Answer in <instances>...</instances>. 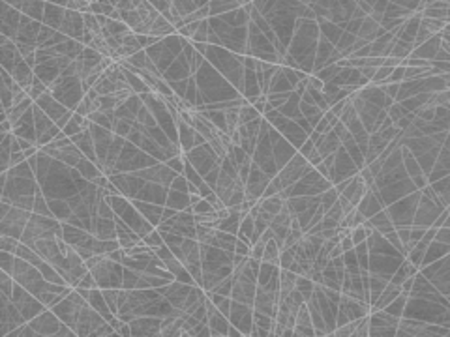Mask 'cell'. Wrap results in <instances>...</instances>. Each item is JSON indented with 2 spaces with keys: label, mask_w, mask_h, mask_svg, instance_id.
Here are the masks:
<instances>
[{
  "label": "cell",
  "mask_w": 450,
  "mask_h": 337,
  "mask_svg": "<svg viewBox=\"0 0 450 337\" xmlns=\"http://www.w3.org/2000/svg\"><path fill=\"white\" fill-rule=\"evenodd\" d=\"M12 302L17 305V309L23 313V316L27 318V320H32L34 316H38L40 313L47 309L43 303H41L40 298H36L30 290H27L23 285L15 281V287H14V294H12Z\"/></svg>",
  "instance_id": "3"
},
{
  "label": "cell",
  "mask_w": 450,
  "mask_h": 337,
  "mask_svg": "<svg viewBox=\"0 0 450 337\" xmlns=\"http://www.w3.org/2000/svg\"><path fill=\"white\" fill-rule=\"evenodd\" d=\"M85 302H87V300L77 292V289H73L64 300H62V302H58L55 307H51V309L55 311V315L60 318L62 322L68 324L69 328L75 331V328H77V320H79V313H81V307ZM75 333H77V331H75Z\"/></svg>",
  "instance_id": "2"
},
{
  "label": "cell",
  "mask_w": 450,
  "mask_h": 337,
  "mask_svg": "<svg viewBox=\"0 0 450 337\" xmlns=\"http://www.w3.org/2000/svg\"><path fill=\"white\" fill-rule=\"evenodd\" d=\"M165 206L173 208V210H186L190 204V193H184V191H178V189H173L169 187V193H167V200H165Z\"/></svg>",
  "instance_id": "16"
},
{
  "label": "cell",
  "mask_w": 450,
  "mask_h": 337,
  "mask_svg": "<svg viewBox=\"0 0 450 337\" xmlns=\"http://www.w3.org/2000/svg\"><path fill=\"white\" fill-rule=\"evenodd\" d=\"M435 236H437V227H428L426 229V233H424L422 240L426 242V244H431V242L435 240Z\"/></svg>",
  "instance_id": "46"
},
{
  "label": "cell",
  "mask_w": 450,
  "mask_h": 337,
  "mask_svg": "<svg viewBox=\"0 0 450 337\" xmlns=\"http://www.w3.org/2000/svg\"><path fill=\"white\" fill-rule=\"evenodd\" d=\"M94 88L100 96H107V94H115L116 90H118V84L113 83L109 77L102 75L100 79H98V83L94 84Z\"/></svg>",
  "instance_id": "23"
},
{
  "label": "cell",
  "mask_w": 450,
  "mask_h": 337,
  "mask_svg": "<svg viewBox=\"0 0 450 337\" xmlns=\"http://www.w3.org/2000/svg\"><path fill=\"white\" fill-rule=\"evenodd\" d=\"M443 227H448V229H450V215H448V217H446V221H444Z\"/></svg>",
  "instance_id": "50"
},
{
  "label": "cell",
  "mask_w": 450,
  "mask_h": 337,
  "mask_svg": "<svg viewBox=\"0 0 450 337\" xmlns=\"http://www.w3.org/2000/svg\"><path fill=\"white\" fill-rule=\"evenodd\" d=\"M340 244H341V248H343V253L349 251V249H355V242L351 240V236H343V238L340 240Z\"/></svg>",
  "instance_id": "47"
},
{
  "label": "cell",
  "mask_w": 450,
  "mask_h": 337,
  "mask_svg": "<svg viewBox=\"0 0 450 337\" xmlns=\"http://www.w3.org/2000/svg\"><path fill=\"white\" fill-rule=\"evenodd\" d=\"M323 156H321V152L317 150V148H315L314 152H312V156H310V158H308V161H310V165H314V167H317L319 165V163H323Z\"/></svg>",
  "instance_id": "45"
},
{
  "label": "cell",
  "mask_w": 450,
  "mask_h": 337,
  "mask_svg": "<svg viewBox=\"0 0 450 337\" xmlns=\"http://www.w3.org/2000/svg\"><path fill=\"white\" fill-rule=\"evenodd\" d=\"M446 2H448V4H450V0H446Z\"/></svg>",
  "instance_id": "51"
},
{
  "label": "cell",
  "mask_w": 450,
  "mask_h": 337,
  "mask_svg": "<svg viewBox=\"0 0 450 337\" xmlns=\"http://www.w3.org/2000/svg\"><path fill=\"white\" fill-rule=\"evenodd\" d=\"M34 122H36V131H38V137L43 135L45 131H49L55 126V120L49 117L45 110L41 109L40 105L34 103Z\"/></svg>",
  "instance_id": "18"
},
{
  "label": "cell",
  "mask_w": 450,
  "mask_h": 337,
  "mask_svg": "<svg viewBox=\"0 0 450 337\" xmlns=\"http://www.w3.org/2000/svg\"><path fill=\"white\" fill-rule=\"evenodd\" d=\"M263 115H261V110L257 109V107H253L252 103H246L240 107L239 110V122L240 126L242 124H250V122H253V120H257V118H261Z\"/></svg>",
  "instance_id": "21"
},
{
  "label": "cell",
  "mask_w": 450,
  "mask_h": 337,
  "mask_svg": "<svg viewBox=\"0 0 450 337\" xmlns=\"http://www.w3.org/2000/svg\"><path fill=\"white\" fill-rule=\"evenodd\" d=\"M280 253H281V249H280V246H278V242L274 240V238H270V240L266 242V246H265L263 261L272 262V264H278V266H280Z\"/></svg>",
  "instance_id": "22"
},
{
  "label": "cell",
  "mask_w": 450,
  "mask_h": 337,
  "mask_svg": "<svg viewBox=\"0 0 450 337\" xmlns=\"http://www.w3.org/2000/svg\"><path fill=\"white\" fill-rule=\"evenodd\" d=\"M131 130H133V122H130V120H122V118H116L115 128H113V133H115V135L128 139Z\"/></svg>",
  "instance_id": "27"
},
{
  "label": "cell",
  "mask_w": 450,
  "mask_h": 337,
  "mask_svg": "<svg viewBox=\"0 0 450 337\" xmlns=\"http://www.w3.org/2000/svg\"><path fill=\"white\" fill-rule=\"evenodd\" d=\"M424 233H426V227H418V225H411V240L413 242H420L424 238Z\"/></svg>",
  "instance_id": "43"
},
{
  "label": "cell",
  "mask_w": 450,
  "mask_h": 337,
  "mask_svg": "<svg viewBox=\"0 0 450 337\" xmlns=\"http://www.w3.org/2000/svg\"><path fill=\"white\" fill-rule=\"evenodd\" d=\"M23 161H27V156H25V152L21 150V152H14L12 154V159H10V169L15 165H19V163H23Z\"/></svg>",
  "instance_id": "44"
},
{
  "label": "cell",
  "mask_w": 450,
  "mask_h": 337,
  "mask_svg": "<svg viewBox=\"0 0 450 337\" xmlns=\"http://www.w3.org/2000/svg\"><path fill=\"white\" fill-rule=\"evenodd\" d=\"M315 148H317V146H315L314 141H312V139H308L306 143H304V145H302V146H300V148H298V152H300V154H302V156H304V158L308 159V158H310V156H312V152H314Z\"/></svg>",
  "instance_id": "42"
},
{
  "label": "cell",
  "mask_w": 450,
  "mask_h": 337,
  "mask_svg": "<svg viewBox=\"0 0 450 337\" xmlns=\"http://www.w3.org/2000/svg\"><path fill=\"white\" fill-rule=\"evenodd\" d=\"M338 199H340V193H338V189L332 186L325 193H321V206L325 208V212H327V210H330V206H332L334 202H338Z\"/></svg>",
  "instance_id": "25"
},
{
  "label": "cell",
  "mask_w": 450,
  "mask_h": 337,
  "mask_svg": "<svg viewBox=\"0 0 450 337\" xmlns=\"http://www.w3.org/2000/svg\"><path fill=\"white\" fill-rule=\"evenodd\" d=\"M293 262H294V249L293 248L281 249V253H280V268L289 270Z\"/></svg>",
  "instance_id": "36"
},
{
  "label": "cell",
  "mask_w": 450,
  "mask_h": 337,
  "mask_svg": "<svg viewBox=\"0 0 450 337\" xmlns=\"http://www.w3.org/2000/svg\"><path fill=\"white\" fill-rule=\"evenodd\" d=\"M392 71H394V68H390V66H379L377 68V71H375V75H373V81L371 83L373 84H385L387 81H389V77L392 75Z\"/></svg>",
  "instance_id": "34"
},
{
  "label": "cell",
  "mask_w": 450,
  "mask_h": 337,
  "mask_svg": "<svg viewBox=\"0 0 450 337\" xmlns=\"http://www.w3.org/2000/svg\"><path fill=\"white\" fill-rule=\"evenodd\" d=\"M250 251H252V246L246 244L244 240H237V246H235V253L237 255H244V257H250Z\"/></svg>",
  "instance_id": "41"
},
{
  "label": "cell",
  "mask_w": 450,
  "mask_h": 337,
  "mask_svg": "<svg viewBox=\"0 0 450 337\" xmlns=\"http://www.w3.org/2000/svg\"><path fill=\"white\" fill-rule=\"evenodd\" d=\"M8 337H40V335H38V331L32 328V324L25 322V324H21V326H17Z\"/></svg>",
  "instance_id": "31"
},
{
  "label": "cell",
  "mask_w": 450,
  "mask_h": 337,
  "mask_svg": "<svg viewBox=\"0 0 450 337\" xmlns=\"http://www.w3.org/2000/svg\"><path fill=\"white\" fill-rule=\"evenodd\" d=\"M341 255H343V248H341V244H336L334 248L330 249L328 257H330V259H338V257H341Z\"/></svg>",
  "instance_id": "48"
},
{
  "label": "cell",
  "mask_w": 450,
  "mask_h": 337,
  "mask_svg": "<svg viewBox=\"0 0 450 337\" xmlns=\"http://www.w3.org/2000/svg\"><path fill=\"white\" fill-rule=\"evenodd\" d=\"M233 285H235V277L229 275V277H225L223 281H219L218 285L212 289V292H218V294H223V296H231ZM208 292H210V290H208Z\"/></svg>",
  "instance_id": "33"
},
{
  "label": "cell",
  "mask_w": 450,
  "mask_h": 337,
  "mask_svg": "<svg viewBox=\"0 0 450 337\" xmlns=\"http://www.w3.org/2000/svg\"><path fill=\"white\" fill-rule=\"evenodd\" d=\"M83 21H85V28L89 32H92V34H100L102 32V25L98 23V17L92 12H85L83 14Z\"/></svg>",
  "instance_id": "28"
},
{
  "label": "cell",
  "mask_w": 450,
  "mask_h": 337,
  "mask_svg": "<svg viewBox=\"0 0 450 337\" xmlns=\"http://www.w3.org/2000/svg\"><path fill=\"white\" fill-rule=\"evenodd\" d=\"M175 32H177L175 25H171L162 14L158 15L156 19H154V23H152V27H150V34L158 36V38H165V36H171L175 34Z\"/></svg>",
  "instance_id": "19"
},
{
  "label": "cell",
  "mask_w": 450,
  "mask_h": 337,
  "mask_svg": "<svg viewBox=\"0 0 450 337\" xmlns=\"http://www.w3.org/2000/svg\"><path fill=\"white\" fill-rule=\"evenodd\" d=\"M87 266L98 279L100 289H122L124 266L122 262L111 261L107 255H94L87 261Z\"/></svg>",
  "instance_id": "1"
},
{
  "label": "cell",
  "mask_w": 450,
  "mask_h": 337,
  "mask_svg": "<svg viewBox=\"0 0 450 337\" xmlns=\"http://www.w3.org/2000/svg\"><path fill=\"white\" fill-rule=\"evenodd\" d=\"M83 158H87V156L79 150V146L75 145V143H71L69 146H64V148H60V152H58V159L64 161V163L69 167H77V163H79Z\"/></svg>",
  "instance_id": "17"
},
{
  "label": "cell",
  "mask_w": 450,
  "mask_h": 337,
  "mask_svg": "<svg viewBox=\"0 0 450 337\" xmlns=\"http://www.w3.org/2000/svg\"><path fill=\"white\" fill-rule=\"evenodd\" d=\"M92 234H96V236L102 238V240H118L115 217H102V215H96L94 231H92Z\"/></svg>",
  "instance_id": "13"
},
{
  "label": "cell",
  "mask_w": 450,
  "mask_h": 337,
  "mask_svg": "<svg viewBox=\"0 0 450 337\" xmlns=\"http://www.w3.org/2000/svg\"><path fill=\"white\" fill-rule=\"evenodd\" d=\"M36 105H40L41 109L45 110V113H47L49 117L53 118V120H60L62 117H64V115H66V113H68V107H66V105H62L60 101H58V99H56L55 96H53V94H51V90H49V92H45V94H43V96H40L38 97V99H36L34 101Z\"/></svg>",
  "instance_id": "11"
},
{
  "label": "cell",
  "mask_w": 450,
  "mask_h": 337,
  "mask_svg": "<svg viewBox=\"0 0 450 337\" xmlns=\"http://www.w3.org/2000/svg\"><path fill=\"white\" fill-rule=\"evenodd\" d=\"M131 202H133V206L143 213L144 217H146L154 227H158V225L162 223L165 206H162V204H154V202H146V200H141V199H131Z\"/></svg>",
  "instance_id": "12"
},
{
  "label": "cell",
  "mask_w": 450,
  "mask_h": 337,
  "mask_svg": "<svg viewBox=\"0 0 450 337\" xmlns=\"http://www.w3.org/2000/svg\"><path fill=\"white\" fill-rule=\"evenodd\" d=\"M25 322H28V320L17 309V305L12 302V298L6 294L0 296V333L8 337L17 326Z\"/></svg>",
  "instance_id": "4"
},
{
  "label": "cell",
  "mask_w": 450,
  "mask_h": 337,
  "mask_svg": "<svg viewBox=\"0 0 450 337\" xmlns=\"http://www.w3.org/2000/svg\"><path fill=\"white\" fill-rule=\"evenodd\" d=\"M143 240L146 242V244H148V246H150V248H152V249H158V248H160V246H164V244H165L164 234L160 233V231H158L156 227L152 229V231H150V233L146 234V236H143Z\"/></svg>",
  "instance_id": "30"
},
{
  "label": "cell",
  "mask_w": 450,
  "mask_h": 337,
  "mask_svg": "<svg viewBox=\"0 0 450 337\" xmlns=\"http://www.w3.org/2000/svg\"><path fill=\"white\" fill-rule=\"evenodd\" d=\"M77 287H85V289H96V287H98V279H96V275L89 270V272H87V274L81 277V281H79V285H77ZM77 287H75V289H77Z\"/></svg>",
  "instance_id": "39"
},
{
  "label": "cell",
  "mask_w": 450,
  "mask_h": 337,
  "mask_svg": "<svg viewBox=\"0 0 450 337\" xmlns=\"http://www.w3.org/2000/svg\"><path fill=\"white\" fill-rule=\"evenodd\" d=\"M409 296H411V292H402L396 300H392V302L385 307V311L390 313V315L398 316V318H402L403 313H405V305H407V302H409Z\"/></svg>",
  "instance_id": "20"
},
{
  "label": "cell",
  "mask_w": 450,
  "mask_h": 337,
  "mask_svg": "<svg viewBox=\"0 0 450 337\" xmlns=\"http://www.w3.org/2000/svg\"><path fill=\"white\" fill-rule=\"evenodd\" d=\"M191 208H193V213H197V215H208V213L216 212V206L208 199H205V197L199 200L197 204H193Z\"/></svg>",
  "instance_id": "32"
},
{
  "label": "cell",
  "mask_w": 450,
  "mask_h": 337,
  "mask_svg": "<svg viewBox=\"0 0 450 337\" xmlns=\"http://www.w3.org/2000/svg\"><path fill=\"white\" fill-rule=\"evenodd\" d=\"M315 146H317V150L321 152V156L327 158V156H330V154L338 152V148L341 146V141H340V137H338V133H336L334 130H330V131H327V133H323L321 141Z\"/></svg>",
  "instance_id": "15"
},
{
  "label": "cell",
  "mask_w": 450,
  "mask_h": 337,
  "mask_svg": "<svg viewBox=\"0 0 450 337\" xmlns=\"http://www.w3.org/2000/svg\"><path fill=\"white\" fill-rule=\"evenodd\" d=\"M116 335H131V326L130 322H122V326L118 328V331H116Z\"/></svg>",
  "instance_id": "49"
},
{
  "label": "cell",
  "mask_w": 450,
  "mask_h": 337,
  "mask_svg": "<svg viewBox=\"0 0 450 337\" xmlns=\"http://www.w3.org/2000/svg\"><path fill=\"white\" fill-rule=\"evenodd\" d=\"M14 287H15L14 275L2 270V272H0V289H2V294H6L12 298V294H14Z\"/></svg>",
  "instance_id": "26"
},
{
  "label": "cell",
  "mask_w": 450,
  "mask_h": 337,
  "mask_svg": "<svg viewBox=\"0 0 450 337\" xmlns=\"http://www.w3.org/2000/svg\"><path fill=\"white\" fill-rule=\"evenodd\" d=\"M105 300L109 303V307L113 309V313H118V294H120V289H102Z\"/></svg>",
  "instance_id": "35"
},
{
  "label": "cell",
  "mask_w": 450,
  "mask_h": 337,
  "mask_svg": "<svg viewBox=\"0 0 450 337\" xmlns=\"http://www.w3.org/2000/svg\"><path fill=\"white\" fill-rule=\"evenodd\" d=\"M257 283L255 281H248V279H242V277H235V285H233V292L231 298L237 300V302L248 303L252 305L255 303V294H257Z\"/></svg>",
  "instance_id": "9"
},
{
  "label": "cell",
  "mask_w": 450,
  "mask_h": 337,
  "mask_svg": "<svg viewBox=\"0 0 450 337\" xmlns=\"http://www.w3.org/2000/svg\"><path fill=\"white\" fill-rule=\"evenodd\" d=\"M77 292L87 300V302L94 307L100 315L105 318V320H113L115 318V313H113V309L109 307V303H107V300H105V296H103V290L100 289V287H96V289H85V287H77Z\"/></svg>",
  "instance_id": "7"
},
{
  "label": "cell",
  "mask_w": 450,
  "mask_h": 337,
  "mask_svg": "<svg viewBox=\"0 0 450 337\" xmlns=\"http://www.w3.org/2000/svg\"><path fill=\"white\" fill-rule=\"evenodd\" d=\"M167 193H169V187L164 186V184L146 182L135 199H141V200H146V202H154V204H162V206H165Z\"/></svg>",
  "instance_id": "10"
},
{
  "label": "cell",
  "mask_w": 450,
  "mask_h": 337,
  "mask_svg": "<svg viewBox=\"0 0 450 337\" xmlns=\"http://www.w3.org/2000/svg\"><path fill=\"white\" fill-rule=\"evenodd\" d=\"M19 244H21L19 238L8 236V234H2V236H0V251H10V253H15L17 248H19Z\"/></svg>",
  "instance_id": "29"
},
{
  "label": "cell",
  "mask_w": 450,
  "mask_h": 337,
  "mask_svg": "<svg viewBox=\"0 0 450 337\" xmlns=\"http://www.w3.org/2000/svg\"><path fill=\"white\" fill-rule=\"evenodd\" d=\"M162 316H135L130 322L131 335H162Z\"/></svg>",
  "instance_id": "8"
},
{
  "label": "cell",
  "mask_w": 450,
  "mask_h": 337,
  "mask_svg": "<svg viewBox=\"0 0 450 337\" xmlns=\"http://www.w3.org/2000/svg\"><path fill=\"white\" fill-rule=\"evenodd\" d=\"M327 215L328 217H332V219H336L338 223L343 221V217H345V210H343V206H341L340 199H338V202H334V204L330 206V210H327Z\"/></svg>",
  "instance_id": "38"
},
{
  "label": "cell",
  "mask_w": 450,
  "mask_h": 337,
  "mask_svg": "<svg viewBox=\"0 0 450 337\" xmlns=\"http://www.w3.org/2000/svg\"><path fill=\"white\" fill-rule=\"evenodd\" d=\"M265 246H266V242L265 240H257L255 244L252 246V251H250V257H253V259H259V261H263V255H265Z\"/></svg>",
  "instance_id": "40"
},
{
  "label": "cell",
  "mask_w": 450,
  "mask_h": 337,
  "mask_svg": "<svg viewBox=\"0 0 450 337\" xmlns=\"http://www.w3.org/2000/svg\"><path fill=\"white\" fill-rule=\"evenodd\" d=\"M178 126V145L182 148V152H190L191 148H195V128L184 122L182 118L177 122Z\"/></svg>",
  "instance_id": "14"
},
{
  "label": "cell",
  "mask_w": 450,
  "mask_h": 337,
  "mask_svg": "<svg viewBox=\"0 0 450 337\" xmlns=\"http://www.w3.org/2000/svg\"><path fill=\"white\" fill-rule=\"evenodd\" d=\"M415 117L424 120V122H433L437 117V107L435 105H430V103H424L422 107H418L415 110Z\"/></svg>",
  "instance_id": "24"
},
{
  "label": "cell",
  "mask_w": 450,
  "mask_h": 337,
  "mask_svg": "<svg viewBox=\"0 0 450 337\" xmlns=\"http://www.w3.org/2000/svg\"><path fill=\"white\" fill-rule=\"evenodd\" d=\"M229 320H231L233 326H237L244 335H250V333H252V326H253V307L252 305H248V303L233 300Z\"/></svg>",
  "instance_id": "6"
},
{
  "label": "cell",
  "mask_w": 450,
  "mask_h": 337,
  "mask_svg": "<svg viewBox=\"0 0 450 337\" xmlns=\"http://www.w3.org/2000/svg\"><path fill=\"white\" fill-rule=\"evenodd\" d=\"M349 236H351V240L355 242V246H358V244L368 240V231L364 229V225H358V227L351 229V234H349Z\"/></svg>",
  "instance_id": "37"
},
{
  "label": "cell",
  "mask_w": 450,
  "mask_h": 337,
  "mask_svg": "<svg viewBox=\"0 0 450 337\" xmlns=\"http://www.w3.org/2000/svg\"><path fill=\"white\" fill-rule=\"evenodd\" d=\"M105 322H109V320H105L98 311L90 305L89 302L83 303L81 307V313H79V320H77V335H92L96 337V331L102 328Z\"/></svg>",
  "instance_id": "5"
}]
</instances>
